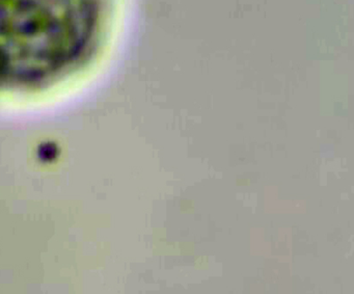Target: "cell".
Segmentation results:
<instances>
[{
  "mask_svg": "<svg viewBox=\"0 0 354 294\" xmlns=\"http://www.w3.org/2000/svg\"><path fill=\"white\" fill-rule=\"evenodd\" d=\"M107 0H0V89L37 90L88 63Z\"/></svg>",
  "mask_w": 354,
  "mask_h": 294,
  "instance_id": "obj_1",
  "label": "cell"
}]
</instances>
